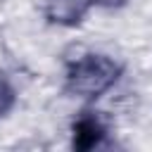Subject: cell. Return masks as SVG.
Segmentation results:
<instances>
[{"instance_id":"obj_1","label":"cell","mask_w":152,"mask_h":152,"mask_svg":"<svg viewBox=\"0 0 152 152\" xmlns=\"http://www.w3.org/2000/svg\"><path fill=\"white\" fill-rule=\"evenodd\" d=\"M124 66L107 57V55H97V52H88L74 62H69L66 66V93L83 97V100H97L102 97L121 76Z\"/></svg>"},{"instance_id":"obj_2","label":"cell","mask_w":152,"mask_h":152,"mask_svg":"<svg viewBox=\"0 0 152 152\" xmlns=\"http://www.w3.org/2000/svg\"><path fill=\"white\" fill-rule=\"evenodd\" d=\"M93 0H45V17L57 26H78Z\"/></svg>"},{"instance_id":"obj_3","label":"cell","mask_w":152,"mask_h":152,"mask_svg":"<svg viewBox=\"0 0 152 152\" xmlns=\"http://www.w3.org/2000/svg\"><path fill=\"white\" fill-rule=\"evenodd\" d=\"M104 135H107V128L102 126V121L95 114H83L71 126V138H74L76 150H93V147L102 145Z\"/></svg>"},{"instance_id":"obj_4","label":"cell","mask_w":152,"mask_h":152,"mask_svg":"<svg viewBox=\"0 0 152 152\" xmlns=\"http://www.w3.org/2000/svg\"><path fill=\"white\" fill-rule=\"evenodd\" d=\"M14 102H17V93H14V88L10 86V81L0 78V116H5V114L14 107Z\"/></svg>"},{"instance_id":"obj_5","label":"cell","mask_w":152,"mask_h":152,"mask_svg":"<svg viewBox=\"0 0 152 152\" xmlns=\"http://www.w3.org/2000/svg\"><path fill=\"white\" fill-rule=\"evenodd\" d=\"M93 5H100V7H121V5H126V0H93Z\"/></svg>"}]
</instances>
